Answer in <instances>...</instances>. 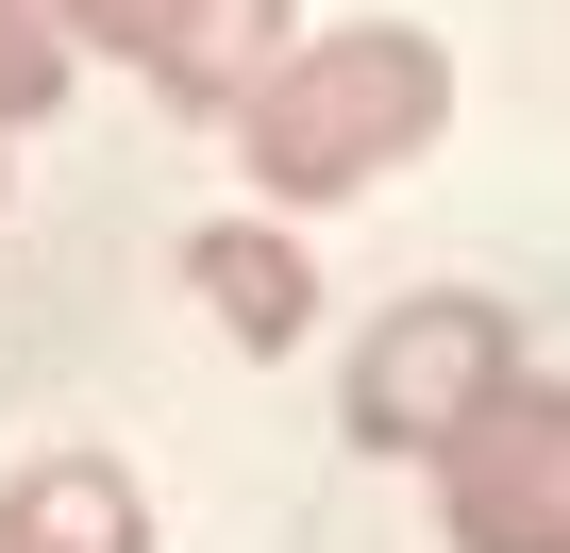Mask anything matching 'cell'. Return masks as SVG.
<instances>
[{"mask_svg":"<svg viewBox=\"0 0 570 553\" xmlns=\"http://www.w3.org/2000/svg\"><path fill=\"white\" fill-rule=\"evenodd\" d=\"M218 135H235L252 201H353V185H386L403 151L453 135V51L420 18H320L252 68V101Z\"/></svg>","mask_w":570,"mask_h":553,"instance_id":"6da1fadb","label":"cell"},{"mask_svg":"<svg viewBox=\"0 0 570 553\" xmlns=\"http://www.w3.org/2000/svg\"><path fill=\"white\" fill-rule=\"evenodd\" d=\"M420 470H436V536L453 553H570V386L503 369Z\"/></svg>","mask_w":570,"mask_h":553,"instance_id":"7a4b0ae2","label":"cell"},{"mask_svg":"<svg viewBox=\"0 0 570 553\" xmlns=\"http://www.w3.org/2000/svg\"><path fill=\"white\" fill-rule=\"evenodd\" d=\"M503 369H520V319H503L487 286H420V303H386V319L353 336V436L420 470Z\"/></svg>","mask_w":570,"mask_h":553,"instance_id":"3957f363","label":"cell"},{"mask_svg":"<svg viewBox=\"0 0 570 553\" xmlns=\"http://www.w3.org/2000/svg\"><path fill=\"white\" fill-rule=\"evenodd\" d=\"M185 286H202V319H218L235 353H303V336H320V268H303L285 218H202V235H185Z\"/></svg>","mask_w":570,"mask_h":553,"instance_id":"277c9868","label":"cell"},{"mask_svg":"<svg viewBox=\"0 0 570 553\" xmlns=\"http://www.w3.org/2000/svg\"><path fill=\"white\" fill-rule=\"evenodd\" d=\"M303 34V0H168L151 18V85H168V118H235L252 101V68Z\"/></svg>","mask_w":570,"mask_h":553,"instance_id":"5b68a950","label":"cell"},{"mask_svg":"<svg viewBox=\"0 0 570 553\" xmlns=\"http://www.w3.org/2000/svg\"><path fill=\"white\" fill-rule=\"evenodd\" d=\"M0 553H151V503L118 453H35L0 486Z\"/></svg>","mask_w":570,"mask_h":553,"instance_id":"8992f818","label":"cell"},{"mask_svg":"<svg viewBox=\"0 0 570 553\" xmlns=\"http://www.w3.org/2000/svg\"><path fill=\"white\" fill-rule=\"evenodd\" d=\"M68 51H51V18H35V0H0V135H35V118H68Z\"/></svg>","mask_w":570,"mask_h":553,"instance_id":"52a82bcc","label":"cell"},{"mask_svg":"<svg viewBox=\"0 0 570 553\" xmlns=\"http://www.w3.org/2000/svg\"><path fill=\"white\" fill-rule=\"evenodd\" d=\"M35 18H51V51H68V68H85V51L151 68V18H168V0H35Z\"/></svg>","mask_w":570,"mask_h":553,"instance_id":"ba28073f","label":"cell"}]
</instances>
